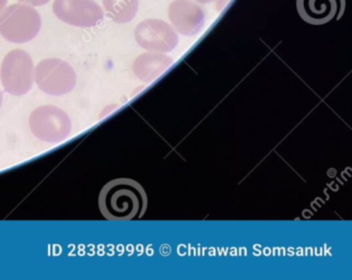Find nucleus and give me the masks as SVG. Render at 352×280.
Returning a JSON list of instances; mask_svg holds the SVG:
<instances>
[{
	"label": "nucleus",
	"mask_w": 352,
	"mask_h": 280,
	"mask_svg": "<svg viewBox=\"0 0 352 280\" xmlns=\"http://www.w3.org/2000/svg\"><path fill=\"white\" fill-rule=\"evenodd\" d=\"M0 79L9 94H27L34 83V64L29 53L23 50L9 52L0 66Z\"/></svg>",
	"instance_id": "obj_3"
},
{
	"label": "nucleus",
	"mask_w": 352,
	"mask_h": 280,
	"mask_svg": "<svg viewBox=\"0 0 352 280\" xmlns=\"http://www.w3.org/2000/svg\"><path fill=\"white\" fill-rule=\"evenodd\" d=\"M99 208L102 216L107 220H138L147 211V193L135 180H113L100 193Z\"/></svg>",
	"instance_id": "obj_1"
},
{
	"label": "nucleus",
	"mask_w": 352,
	"mask_h": 280,
	"mask_svg": "<svg viewBox=\"0 0 352 280\" xmlns=\"http://www.w3.org/2000/svg\"><path fill=\"white\" fill-rule=\"evenodd\" d=\"M42 25L41 16L32 7L14 3L0 14V35L12 43H27L35 39Z\"/></svg>",
	"instance_id": "obj_2"
},
{
	"label": "nucleus",
	"mask_w": 352,
	"mask_h": 280,
	"mask_svg": "<svg viewBox=\"0 0 352 280\" xmlns=\"http://www.w3.org/2000/svg\"><path fill=\"white\" fill-rule=\"evenodd\" d=\"M7 3H8V0H0V14H1V11L5 9Z\"/></svg>",
	"instance_id": "obj_12"
},
{
	"label": "nucleus",
	"mask_w": 352,
	"mask_h": 280,
	"mask_svg": "<svg viewBox=\"0 0 352 280\" xmlns=\"http://www.w3.org/2000/svg\"><path fill=\"white\" fill-rule=\"evenodd\" d=\"M344 0H296V8L302 19L314 25L339 19L344 12Z\"/></svg>",
	"instance_id": "obj_9"
},
{
	"label": "nucleus",
	"mask_w": 352,
	"mask_h": 280,
	"mask_svg": "<svg viewBox=\"0 0 352 280\" xmlns=\"http://www.w3.org/2000/svg\"><path fill=\"white\" fill-rule=\"evenodd\" d=\"M34 81L44 94L62 96L75 89L77 75L72 66L63 59L47 58L35 67Z\"/></svg>",
	"instance_id": "obj_4"
},
{
	"label": "nucleus",
	"mask_w": 352,
	"mask_h": 280,
	"mask_svg": "<svg viewBox=\"0 0 352 280\" xmlns=\"http://www.w3.org/2000/svg\"><path fill=\"white\" fill-rule=\"evenodd\" d=\"M18 1L25 3V5L35 6V7L46 5V3H50V0H18Z\"/></svg>",
	"instance_id": "obj_11"
},
{
	"label": "nucleus",
	"mask_w": 352,
	"mask_h": 280,
	"mask_svg": "<svg viewBox=\"0 0 352 280\" xmlns=\"http://www.w3.org/2000/svg\"><path fill=\"white\" fill-rule=\"evenodd\" d=\"M105 11L116 23H127L136 17L139 0H103Z\"/></svg>",
	"instance_id": "obj_10"
},
{
	"label": "nucleus",
	"mask_w": 352,
	"mask_h": 280,
	"mask_svg": "<svg viewBox=\"0 0 352 280\" xmlns=\"http://www.w3.org/2000/svg\"><path fill=\"white\" fill-rule=\"evenodd\" d=\"M168 18L182 34L195 35L203 29L205 12L197 3L190 0H175L168 7Z\"/></svg>",
	"instance_id": "obj_8"
},
{
	"label": "nucleus",
	"mask_w": 352,
	"mask_h": 280,
	"mask_svg": "<svg viewBox=\"0 0 352 280\" xmlns=\"http://www.w3.org/2000/svg\"><path fill=\"white\" fill-rule=\"evenodd\" d=\"M194 1L198 3H214L216 0H194Z\"/></svg>",
	"instance_id": "obj_13"
},
{
	"label": "nucleus",
	"mask_w": 352,
	"mask_h": 280,
	"mask_svg": "<svg viewBox=\"0 0 352 280\" xmlns=\"http://www.w3.org/2000/svg\"><path fill=\"white\" fill-rule=\"evenodd\" d=\"M53 11L59 20L78 28L96 27L104 18L94 0H55Z\"/></svg>",
	"instance_id": "obj_6"
},
{
	"label": "nucleus",
	"mask_w": 352,
	"mask_h": 280,
	"mask_svg": "<svg viewBox=\"0 0 352 280\" xmlns=\"http://www.w3.org/2000/svg\"><path fill=\"white\" fill-rule=\"evenodd\" d=\"M135 38L142 47L149 51H171L177 44L174 30L162 20L149 19L140 22L135 31Z\"/></svg>",
	"instance_id": "obj_7"
},
{
	"label": "nucleus",
	"mask_w": 352,
	"mask_h": 280,
	"mask_svg": "<svg viewBox=\"0 0 352 280\" xmlns=\"http://www.w3.org/2000/svg\"><path fill=\"white\" fill-rule=\"evenodd\" d=\"M30 129L38 140L62 142L72 133V122L64 109L55 105H42L30 115Z\"/></svg>",
	"instance_id": "obj_5"
},
{
	"label": "nucleus",
	"mask_w": 352,
	"mask_h": 280,
	"mask_svg": "<svg viewBox=\"0 0 352 280\" xmlns=\"http://www.w3.org/2000/svg\"><path fill=\"white\" fill-rule=\"evenodd\" d=\"M3 92H1V91H0V109H1V107H3Z\"/></svg>",
	"instance_id": "obj_14"
}]
</instances>
